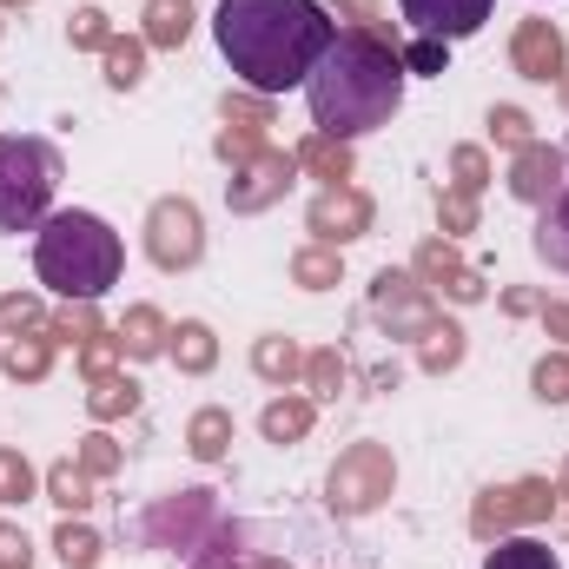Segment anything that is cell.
Instances as JSON below:
<instances>
[{"label":"cell","instance_id":"6da1fadb","mask_svg":"<svg viewBox=\"0 0 569 569\" xmlns=\"http://www.w3.org/2000/svg\"><path fill=\"white\" fill-rule=\"evenodd\" d=\"M331 40H338V20L325 13V0H219L212 7V47L252 93L305 87Z\"/></svg>","mask_w":569,"mask_h":569},{"label":"cell","instance_id":"7a4b0ae2","mask_svg":"<svg viewBox=\"0 0 569 569\" xmlns=\"http://www.w3.org/2000/svg\"><path fill=\"white\" fill-rule=\"evenodd\" d=\"M405 53L365 27H338V40L325 47V60L311 67L305 80V107H311V127L331 133V140H365L378 127L398 120L405 107Z\"/></svg>","mask_w":569,"mask_h":569},{"label":"cell","instance_id":"3957f363","mask_svg":"<svg viewBox=\"0 0 569 569\" xmlns=\"http://www.w3.org/2000/svg\"><path fill=\"white\" fill-rule=\"evenodd\" d=\"M33 272L53 298L67 305H93L107 298L113 284L127 279V239L100 219V212H80V206H60L47 212V226L33 232Z\"/></svg>","mask_w":569,"mask_h":569},{"label":"cell","instance_id":"277c9868","mask_svg":"<svg viewBox=\"0 0 569 569\" xmlns=\"http://www.w3.org/2000/svg\"><path fill=\"white\" fill-rule=\"evenodd\" d=\"M60 192V152L33 133H0V239L40 232Z\"/></svg>","mask_w":569,"mask_h":569},{"label":"cell","instance_id":"5b68a950","mask_svg":"<svg viewBox=\"0 0 569 569\" xmlns=\"http://www.w3.org/2000/svg\"><path fill=\"white\" fill-rule=\"evenodd\" d=\"M398 13H405V27H411L418 40H443V47H457V40H470V33L490 27L497 0H398Z\"/></svg>","mask_w":569,"mask_h":569},{"label":"cell","instance_id":"8992f818","mask_svg":"<svg viewBox=\"0 0 569 569\" xmlns=\"http://www.w3.org/2000/svg\"><path fill=\"white\" fill-rule=\"evenodd\" d=\"M537 259L550 266V272H563L569 279V186L537 212Z\"/></svg>","mask_w":569,"mask_h":569},{"label":"cell","instance_id":"52a82bcc","mask_svg":"<svg viewBox=\"0 0 569 569\" xmlns=\"http://www.w3.org/2000/svg\"><path fill=\"white\" fill-rule=\"evenodd\" d=\"M483 569H563V557H557L543 537H503V543L483 557Z\"/></svg>","mask_w":569,"mask_h":569},{"label":"cell","instance_id":"ba28073f","mask_svg":"<svg viewBox=\"0 0 569 569\" xmlns=\"http://www.w3.org/2000/svg\"><path fill=\"white\" fill-rule=\"evenodd\" d=\"M450 67V47L443 40H411L405 47V73H443Z\"/></svg>","mask_w":569,"mask_h":569}]
</instances>
